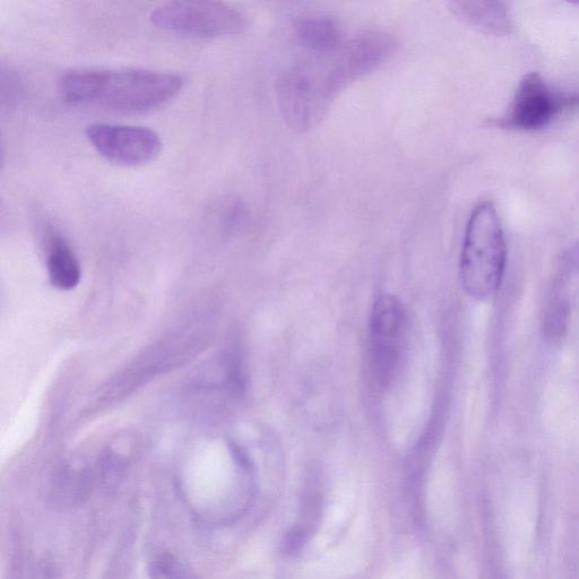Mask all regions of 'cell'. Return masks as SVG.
Here are the masks:
<instances>
[{"mask_svg": "<svg viewBox=\"0 0 579 579\" xmlns=\"http://www.w3.org/2000/svg\"><path fill=\"white\" fill-rule=\"evenodd\" d=\"M569 321V305L565 300L553 302L544 318V334L549 339H560L567 332Z\"/></svg>", "mask_w": 579, "mask_h": 579, "instance_id": "cell-10", "label": "cell"}, {"mask_svg": "<svg viewBox=\"0 0 579 579\" xmlns=\"http://www.w3.org/2000/svg\"><path fill=\"white\" fill-rule=\"evenodd\" d=\"M566 258L569 265H572L575 269L579 270V241L574 247L569 249Z\"/></svg>", "mask_w": 579, "mask_h": 579, "instance_id": "cell-12", "label": "cell"}, {"mask_svg": "<svg viewBox=\"0 0 579 579\" xmlns=\"http://www.w3.org/2000/svg\"><path fill=\"white\" fill-rule=\"evenodd\" d=\"M449 8L458 19L482 32L505 36L514 28L511 13L505 3L460 0L449 4Z\"/></svg>", "mask_w": 579, "mask_h": 579, "instance_id": "cell-7", "label": "cell"}, {"mask_svg": "<svg viewBox=\"0 0 579 579\" xmlns=\"http://www.w3.org/2000/svg\"><path fill=\"white\" fill-rule=\"evenodd\" d=\"M177 73L148 68H75L59 80L69 105L117 114H146L166 106L184 89Z\"/></svg>", "mask_w": 579, "mask_h": 579, "instance_id": "cell-1", "label": "cell"}, {"mask_svg": "<svg viewBox=\"0 0 579 579\" xmlns=\"http://www.w3.org/2000/svg\"><path fill=\"white\" fill-rule=\"evenodd\" d=\"M151 574L153 579H183V570L178 561L168 553L154 560Z\"/></svg>", "mask_w": 579, "mask_h": 579, "instance_id": "cell-11", "label": "cell"}, {"mask_svg": "<svg viewBox=\"0 0 579 579\" xmlns=\"http://www.w3.org/2000/svg\"><path fill=\"white\" fill-rule=\"evenodd\" d=\"M47 269L51 284L60 290H72L81 281L79 259L63 238L50 240Z\"/></svg>", "mask_w": 579, "mask_h": 579, "instance_id": "cell-9", "label": "cell"}, {"mask_svg": "<svg viewBox=\"0 0 579 579\" xmlns=\"http://www.w3.org/2000/svg\"><path fill=\"white\" fill-rule=\"evenodd\" d=\"M85 135L101 157L124 167L144 166L162 150L160 135L143 126L94 123L86 126Z\"/></svg>", "mask_w": 579, "mask_h": 579, "instance_id": "cell-6", "label": "cell"}, {"mask_svg": "<svg viewBox=\"0 0 579 579\" xmlns=\"http://www.w3.org/2000/svg\"><path fill=\"white\" fill-rule=\"evenodd\" d=\"M507 245L503 223L494 203L474 207L465 235L460 261L462 287L473 299L485 300L504 280Z\"/></svg>", "mask_w": 579, "mask_h": 579, "instance_id": "cell-2", "label": "cell"}, {"mask_svg": "<svg viewBox=\"0 0 579 579\" xmlns=\"http://www.w3.org/2000/svg\"><path fill=\"white\" fill-rule=\"evenodd\" d=\"M579 107V94L556 92L537 72L526 74L517 85L504 115L488 125L507 131L533 132L549 126L561 112Z\"/></svg>", "mask_w": 579, "mask_h": 579, "instance_id": "cell-4", "label": "cell"}, {"mask_svg": "<svg viewBox=\"0 0 579 579\" xmlns=\"http://www.w3.org/2000/svg\"><path fill=\"white\" fill-rule=\"evenodd\" d=\"M296 34L302 46L317 55L335 53L343 45L339 22L331 16H309L298 21Z\"/></svg>", "mask_w": 579, "mask_h": 579, "instance_id": "cell-8", "label": "cell"}, {"mask_svg": "<svg viewBox=\"0 0 579 579\" xmlns=\"http://www.w3.org/2000/svg\"><path fill=\"white\" fill-rule=\"evenodd\" d=\"M408 339V316L400 299L385 293L375 301L370 323V365L380 386L390 384Z\"/></svg>", "mask_w": 579, "mask_h": 579, "instance_id": "cell-5", "label": "cell"}, {"mask_svg": "<svg viewBox=\"0 0 579 579\" xmlns=\"http://www.w3.org/2000/svg\"><path fill=\"white\" fill-rule=\"evenodd\" d=\"M155 27L181 36L219 38L236 36L249 27L239 8L220 2H168L153 8Z\"/></svg>", "mask_w": 579, "mask_h": 579, "instance_id": "cell-3", "label": "cell"}]
</instances>
